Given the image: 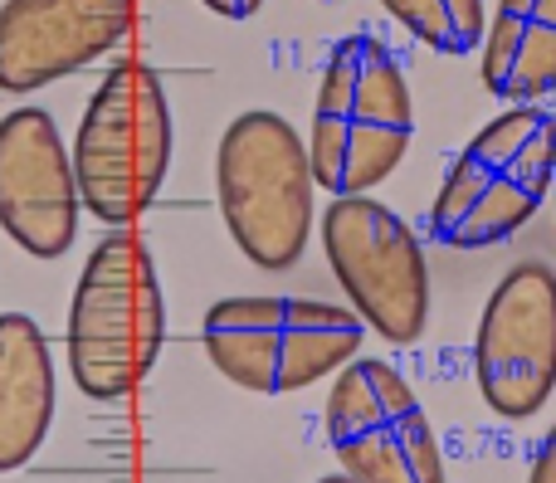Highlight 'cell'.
<instances>
[{
    "mask_svg": "<svg viewBox=\"0 0 556 483\" xmlns=\"http://www.w3.org/2000/svg\"><path fill=\"white\" fill-rule=\"evenodd\" d=\"M54 352L29 313H0V474L39 455L54 425Z\"/></svg>",
    "mask_w": 556,
    "mask_h": 483,
    "instance_id": "7c38bea8",
    "label": "cell"
},
{
    "mask_svg": "<svg viewBox=\"0 0 556 483\" xmlns=\"http://www.w3.org/2000/svg\"><path fill=\"white\" fill-rule=\"evenodd\" d=\"M483 88L503 107L556 93V0H498L483 29Z\"/></svg>",
    "mask_w": 556,
    "mask_h": 483,
    "instance_id": "4fadbf2b",
    "label": "cell"
},
{
    "mask_svg": "<svg viewBox=\"0 0 556 483\" xmlns=\"http://www.w3.org/2000/svg\"><path fill=\"white\" fill-rule=\"evenodd\" d=\"M552 205H556V181H552Z\"/></svg>",
    "mask_w": 556,
    "mask_h": 483,
    "instance_id": "ac0fdd59",
    "label": "cell"
},
{
    "mask_svg": "<svg viewBox=\"0 0 556 483\" xmlns=\"http://www.w3.org/2000/svg\"><path fill=\"white\" fill-rule=\"evenodd\" d=\"M323 254L332 279L352 298V313L386 338L410 347L430 322V264L425 244L391 205L371 195H332L323 211Z\"/></svg>",
    "mask_w": 556,
    "mask_h": 483,
    "instance_id": "52a82bcc",
    "label": "cell"
},
{
    "mask_svg": "<svg viewBox=\"0 0 556 483\" xmlns=\"http://www.w3.org/2000/svg\"><path fill=\"white\" fill-rule=\"evenodd\" d=\"M381 10L434 54H473L489 29L483 0H381Z\"/></svg>",
    "mask_w": 556,
    "mask_h": 483,
    "instance_id": "5bb4252c",
    "label": "cell"
},
{
    "mask_svg": "<svg viewBox=\"0 0 556 483\" xmlns=\"http://www.w3.org/2000/svg\"><path fill=\"white\" fill-rule=\"evenodd\" d=\"M323 5H332V0H323Z\"/></svg>",
    "mask_w": 556,
    "mask_h": 483,
    "instance_id": "d6986e66",
    "label": "cell"
},
{
    "mask_svg": "<svg viewBox=\"0 0 556 483\" xmlns=\"http://www.w3.org/2000/svg\"><path fill=\"white\" fill-rule=\"evenodd\" d=\"M317 483H356V479H346V474H332V479H317Z\"/></svg>",
    "mask_w": 556,
    "mask_h": 483,
    "instance_id": "e0dca14e",
    "label": "cell"
},
{
    "mask_svg": "<svg viewBox=\"0 0 556 483\" xmlns=\"http://www.w3.org/2000/svg\"><path fill=\"white\" fill-rule=\"evenodd\" d=\"M78 176L45 107L0 117V230L29 259H59L78 240Z\"/></svg>",
    "mask_w": 556,
    "mask_h": 483,
    "instance_id": "30bf717a",
    "label": "cell"
},
{
    "mask_svg": "<svg viewBox=\"0 0 556 483\" xmlns=\"http://www.w3.org/2000/svg\"><path fill=\"white\" fill-rule=\"evenodd\" d=\"M166 347V293L156 259L127 230L88 250L68 298L64 361L88 401H123L152 377Z\"/></svg>",
    "mask_w": 556,
    "mask_h": 483,
    "instance_id": "7a4b0ae2",
    "label": "cell"
},
{
    "mask_svg": "<svg viewBox=\"0 0 556 483\" xmlns=\"http://www.w3.org/2000/svg\"><path fill=\"white\" fill-rule=\"evenodd\" d=\"M327 440L356 483H444V455L410 381L376 357H352L327 396Z\"/></svg>",
    "mask_w": 556,
    "mask_h": 483,
    "instance_id": "ba28073f",
    "label": "cell"
},
{
    "mask_svg": "<svg viewBox=\"0 0 556 483\" xmlns=\"http://www.w3.org/2000/svg\"><path fill=\"white\" fill-rule=\"evenodd\" d=\"M137 20V0H5L0 88L35 93L113 54Z\"/></svg>",
    "mask_w": 556,
    "mask_h": 483,
    "instance_id": "8fae6325",
    "label": "cell"
},
{
    "mask_svg": "<svg viewBox=\"0 0 556 483\" xmlns=\"http://www.w3.org/2000/svg\"><path fill=\"white\" fill-rule=\"evenodd\" d=\"M556 181V113L538 103L503 107L450 162L430 205L444 250H493L547 205Z\"/></svg>",
    "mask_w": 556,
    "mask_h": 483,
    "instance_id": "3957f363",
    "label": "cell"
},
{
    "mask_svg": "<svg viewBox=\"0 0 556 483\" xmlns=\"http://www.w3.org/2000/svg\"><path fill=\"white\" fill-rule=\"evenodd\" d=\"M528 483H556V425L542 435L538 455H532V469H528Z\"/></svg>",
    "mask_w": 556,
    "mask_h": 483,
    "instance_id": "9a60e30c",
    "label": "cell"
},
{
    "mask_svg": "<svg viewBox=\"0 0 556 483\" xmlns=\"http://www.w3.org/2000/svg\"><path fill=\"white\" fill-rule=\"evenodd\" d=\"M415 137V98L401 59L381 35L356 29L327 54L313 98L307 162L327 195H371L405 162Z\"/></svg>",
    "mask_w": 556,
    "mask_h": 483,
    "instance_id": "6da1fadb",
    "label": "cell"
},
{
    "mask_svg": "<svg viewBox=\"0 0 556 483\" xmlns=\"http://www.w3.org/2000/svg\"><path fill=\"white\" fill-rule=\"evenodd\" d=\"M473 377L493 416L532 420L556 391V269L513 264L483 303L473 332Z\"/></svg>",
    "mask_w": 556,
    "mask_h": 483,
    "instance_id": "9c48e42d",
    "label": "cell"
},
{
    "mask_svg": "<svg viewBox=\"0 0 556 483\" xmlns=\"http://www.w3.org/2000/svg\"><path fill=\"white\" fill-rule=\"evenodd\" d=\"M205 10H215L220 20H250L264 10V0H201Z\"/></svg>",
    "mask_w": 556,
    "mask_h": 483,
    "instance_id": "2e32d148",
    "label": "cell"
},
{
    "mask_svg": "<svg viewBox=\"0 0 556 483\" xmlns=\"http://www.w3.org/2000/svg\"><path fill=\"white\" fill-rule=\"evenodd\" d=\"M313 162L307 142L283 113L250 107L220 137L215 201L225 230L254 269L283 274L313 240Z\"/></svg>",
    "mask_w": 556,
    "mask_h": 483,
    "instance_id": "5b68a950",
    "label": "cell"
},
{
    "mask_svg": "<svg viewBox=\"0 0 556 483\" xmlns=\"http://www.w3.org/2000/svg\"><path fill=\"white\" fill-rule=\"evenodd\" d=\"M366 322L323 298H220L201 322L205 357L254 396H288L342 371L362 352Z\"/></svg>",
    "mask_w": 556,
    "mask_h": 483,
    "instance_id": "8992f818",
    "label": "cell"
},
{
    "mask_svg": "<svg viewBox=\"0 0 556 483\" xmlns=\"http://www.w3.org/2000/svg\"><path fill=\"white\" fill-rule=\"evenodd\" d=\"M172 103L166 84L147 64H113L93 88L74 132L78 201L108 230H127L142 211H152L172 176Z\"/></svg>",
    "mask_w": 556,
    "mask_h": 483,
    "instance_id": "277c9868",
    "label": "cell"
}]
</instances>
